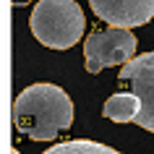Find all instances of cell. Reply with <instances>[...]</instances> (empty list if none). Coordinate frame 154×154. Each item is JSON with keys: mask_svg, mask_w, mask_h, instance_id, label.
<instances>
[{"mask_svg": "<svg viewBox=\"0 0 154 154\" xmlns=\"http://www.w3.org/2000/svg\"><path fill=\"white\" fill-rule=\"evenodd\" d=\"M138 110H141L138 97L133 91L125 89V91H118V94H112V97L107 99L105 107H102V115L110 118V120H115V123H133Z\"/></svg>", "mask_w": 154, "mask_h": 154, "instance_id": "obj_6", "label": "cell"}, {"mask_svg": "<svg viewBox=\"0 0 154 154\" xmlns=\"http://www.w3.org/2000/svg\"><path fill=\"white\" fill-rule=\"evenodd\" d=\"M45 154H120L112 146H105L99 141H89V138H73V141H63L47 149Z\"/></svg>", "mask_w": 154, "mask_h": 154, "instance_id": "obj_7", "label": "cell"}, {"mask_svg": "<svg viewBox=\"0 0 154 154\" xmlns=\"http://www.w3.org/2000/svg\"><path fill=\"white\" fill-rule=\"evenodd\" d=\"M13 154H18V152H13Z\"/></svg>", "mask_w": 154, "mask_h": 154, "instance_id": "obj_8", "label": "cell"}, {"mask_svg": "<svg viewBox=\"0 0 154 154\" xmlns=\"http://www.w3.org/2000/svg\"><path fill=\"white\" fill-rule=\"evenodd\" d=\"M13 120L32 141H55L73 123V99L55 84H32L13 102Z\"/></svg>", "mask_w": 154, "mask_h": 154, "instance_id": "obj_1", "label": "cell"}, {"mask_svg": "<svg viewBox=\"0 0 154 154\" xmlns=\"http://www.w3.org/2000/svg\"><path fill=\"white\" fill-rule=\"evenodd\" d=\"M118 81L123 89L133 91L141 102V110H138L133 123H138L141 128L154 133V50L138 57H131L120 68Z\"/></svg>", "mask_w": 154, "mask_h": 154, "instance_id": "obj_4", "label": "cell"}, {"mask_svg": "<svg viewBox=\"0 0 154 154\" xmlns=\"http://www.w3.org/2000/svg\"><path fill=\"white\" fill-rule=\"evenodd\" d=\"M32 34L52 50H68L84 37V11L76 0H39L29 16Z\"/></svg>", "mask_w": 154, "mask_h": 154, "instance_id": "obj_2", "label": "cell"}, {"mask_svg": "<svg viewBox=\"0 0 154 154\" xmlns=\"http://www.w3.org/2000/svg\"><path fill=\"white\" fill-rule=\"evenodd\" d=\"M136 55V37L131 29L107 26L94 29L84 42V65L89 73H99L110 65H125Z\"/></svg>", "mask_w": 154, "mask_h": 154, "instance_id": "obj_3", "label": "cell"}, {"mask_svg": "<svg viewBox=\"0 0 154 154\" xmlns=\"http://www.w3.org/2000/svg\"><path fill=\"white\" fill-rule=\"evenodd\" d=\"M91 11L110 26H144L154 18V0H89Z\"/></svg>", "mask_w": 154, "mask_h": 154, "instance_id": "obj_5", "label": "cell"}]
</instances>
